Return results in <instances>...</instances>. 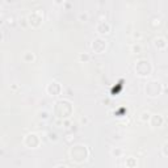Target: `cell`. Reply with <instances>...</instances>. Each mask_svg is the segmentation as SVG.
Wrapping results in <instances>:
<instances>
[{"instance_id":"1","label":"cell","mask_w":168,"mask_h":168,"mask_svg":"<svg viewBox=\"0 0 168 168\" xmlns=\"http://www.w3.org/2000/svg\"><path fill=\"white\" fill-rule=\"evenodd\" d=\"M92 46H93V49H95V51H97V53H101V51L104 50V49H105V46H106V42L104 41L102 38H96V39H93Z\"/></svg>"},{"instance_id":"2","label":"cell","mask_w":168,"mask_h":168,"mask_svg":"<svg viewBox=\"0 0 168 168\" xmlns=\"http://www.w3.org/2000/svg\"><path fill=\"white\" fill-rule=\"evenodd\" d=\"M96 29H97V32L100 33V34H106L108 32H109L110 26H109V24H108V22H105V21H100V22L97 24Z\"/></svg>"},{"instance_id":"3","label":"cell","mask_w":168,"mask_h":168,"mask_svg":"<svg viewBox=\"0 0 168 168\" xmlns=\"http://www.w3.org/2000/svg\"><path fill=\"white\" fill-rule=\"evenodd\" d=\"M38 13H39V12H33L30 16H29V20H30L29 22H30V24H34V25H37V24L42 20V16H38V17H37Z\"/></svg>"}]
</instances>
